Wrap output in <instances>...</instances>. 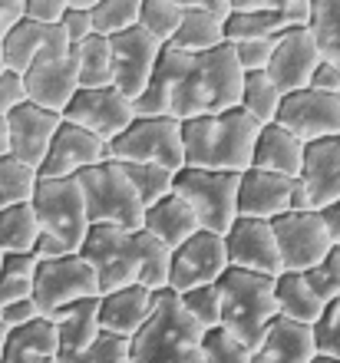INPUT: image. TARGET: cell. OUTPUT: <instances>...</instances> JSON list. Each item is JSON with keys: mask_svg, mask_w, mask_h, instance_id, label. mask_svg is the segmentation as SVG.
Returning a JSON list of instances; mask_svg holds the SVG:
<instances>
[{"mask_svg": "<svg viewBox=\"0 0 340 363\" xmlns=\"http://www.w3.org/2000/svg\"><path fill=\"white\" fill-rule=\"evenodd\" d=\"M235 53V63L241 73H265L271 63V50H274V37L271 40H245V43H228Z\"/></svg>", "mask_w": 340, "mask_h": 363, "instance_id": "46", "label": "cell"}, {"mask_svg": "<svg viewBox=\"0 0 340 363\" xmlns=\"http://www.w3.org/2000/svg\"><path fill=\"white\" fill-rule=\"evenodd\" d=\"M314 47L324 63L340 67V4L337 0H311V23H307Z\"/></svg>", "mask_w": 340, "mask_h": 363, "instance_id": "35", "label": "cell"}, {"mask_svg": "<svg viewBox=\"0 0 340 363\" xmlns=\"http://www.w3.org/2000/svg\"><path fill=\"white\" fill-rule=\"evenodd\" d=\"M76 363H133L129 360V340L99 330V337L89 344V350H86Z\"/></svg>", "mask_w": 340, "mask_h": 363, "instance_id": "47", "label": "cell"}, {"mask_svg": "<svg viewBox=\"0 0 340 363\" xmlns=\"http://www.w3.org/2000/svg\"><path fill=\"white\" fill-rule=\"evenodd\" d=\"M304 281L324 304L340 301V248H331V255L317 264V268L304 271Z\"/></svg>", "mask_w": 340, "mask_h": 363, "instance_id": "43", "label": "cell"}, {"mask_svg": "<svg viewBox=\"0 0 340 363\" xmlns=\"http://www.w3.org/2000/svg\"><path fill=\"white\" fill-rule=\"evenodd\" d=\"M274 10L284 30H307L311 23V0H274Z\"/></svg>", "mask_w": 340, "mask_h": 363, "instance_id": "50", "label": "cell"}, {"mask_svg": "<svg viewBox=\"0 0 340 363\" xmlns=\"http://www.w3.org/2000/svg\"><path fill=\"white\" fill-rule=\"evenodd\" d=\"M311 334H314L317 357H327V360L340 363V301L324 307L321 320L311 327Z\"/></svg>", "mask_w": 340, "mask_h": 363, "instance_id": "45", "label": "cell"}, {"mask_svg": "<svg viewBox=\"0 0 340 363\" xmlns=\"http://www.w3.org/2000/svg\"><path fill=\"white\" fill-rule=\"evenodd\" d=\"M218 291H221V330H228L248 350H255L271 320L278 317L274 277L228 268L218 277Z\"/></svg>", "mask_w": 340, "mask_h": 363, "instance_id": "5", "label": "cell"}, {"mask_svg": "<svg viewBox=\"0 0 340 363\" xmlns=\"http://www.w3.org/2000/svg\"><path fill=\"white\" fill-rule=\"evenodd\" d=\"M139 4L142 0H93V7H89L93 33L113 40L126 30L139 27Z\"/></svg>", "mask_w": 340, "mask_h": 363, "instance_id": "38", "label": "cell"}, {"mask_svg": "<svg viewBox=\"0 0 340 363\" xmlns=\"http://www.w3.org/2000/svg\"><path fill=\"white\" fill-rule=\"evenodd\" d=\"M99 297V277L93 264L83 255H67L57 261H37V277H33V304L40 317H53L57 311Z\"/></svg>", "mask_w": 340, "mask_h": 363, "instance_id": "10", "label": "cell"}, {"mask_svg": "<svg viewBox=\"0 0 340 363\" xmlns=\"http://www.w3.org/2000/svg\"><path fill=\"white\" fill-rule=\"evenodd\" d=\"M0 50H4V67H7V73L23 77V73L33 67L37 57L70 50V40H67V33H63V27H43V23H33V20L23 17L7 37L0 40Z\"/></svg>", "mask_w": 340, "mask_h": 363, "instance_id": "22", "label": "cell"}, {"mask_svg": "<svg viewBox=\"0 0 340 363\" xmlns=\"http://www.w3.org/2000/svg\"><path fill=\"white\" fill-rule=\"evenodd\" d=\"M202 330L185 307L179 304V294L155 291L146 324L129 340V360L133 363H205L202 350Z\"/></svg>", "mask_w": 340, "mask_h": 363, "instance_id": "4", "label": "cell"}, {"mask_svg": "<svg viewBox=\"0 0 340 363\" xmlns=\"http://www.w3.org/2000/svg\"><path fill=\"white\" fill-rule=\"evenodd\" d=\"M50 324L57 327V360L76 363L99 337V297L63 307L50 317Z\"/></svg>", "mask_w": 340, "mask_h": 363, "instance_id": "24", "label": "cell"}, {"mask_svg": "<svg viewBox=\"0 0 340 363\" xmlns=\"http://www.w3.org/2000/svg\"><path fill=\"white\" fill-rule=\"evenodd\" d=\"M40 185V172L33 165L17 162L13 155L0 159V208L7 205H30Z\"/></svg>", "mask_w": 340, "mask_h": 363, "instance_id": "39", "label": "cell"}, {"mask_svg": "<svg viewBox=\"0 0 340 363\" xmlns=\"http://www.w3.org/2000/svg\"><path fill=\"white\" fill-rule=\"evenodd\" d=\"M103 162H109V145L76 125L60 123L47 159L40 165V179H76L79 172Z\"/></svg>", "mask_w": 340, "mask_h": 363, "instance_id": "19", "label": "cell"}, {"mask_svg": "<svg viewBox=\"0 0 340 363\" xmlns=\"http://www.w3.org/2000/svg\"><path fill=\"white\" fill-rule=\"evenodd\" d=\"M225 271H228L225 238L212 235V231H199L195 238H189L182 248L172 251L169 291L172 294H185V291H195V287L218 284V277Z\"/></svg>", "mask_w": 340, "mask_h": 363, "instance_id": "13", "label": "cell"}, {"mask_svg": "<svg viewBox=\"0 0 340 363\" xmlns=\"http://www.w3.org/2000/svg\"><path fill=\"white\" fill-rule=\"evenodd\" d=\"M123 169H126V175H129V182H133L142 208H152L155 201L172 195L175 172H169V169H162V165H123Z\"/></svg>", "mask_w": 340, "mask_h": 363, "instance_id": "41", "label": "cell"}, {"mask_svg": "<svg viewBox=\"0 0 340 363\" xmlns=\"http://www.w3.org/2000/svg\"><path fill=\"white\" fill-rule=\"evenodd\" d=\"M317 347H314L311 327L291 324L284 317H274L265 337L251 350V363H314Z\"/></svg>", "mask_w": 340, "mask_h": 363, "instance_id": "25", "label": "cell"}, {"mask_svg": "<svg viewBox=\"0 0 340 363\" xmlns=\"http://www.w3.org/2000/svg\"><path fill=\"white\" fill-rule=\"evenodd\" d=\"M33 363H60V360H33Z\"/></svg>", "mask_w": 340, "mask_h": 363, "instance_id": "61", "label": "cell"}, {"mask_svg": "<svg viewBox=\"0 0 340 363\" xmlns=\"http://www.w3.org/2000/svg\"><path fill=\"white\" fill-rule=\"evenodd\" d=\"M172 191L195 211L202 231L225 238L228 228L238 221V175L182 169V172H175Z\"/></svg>", "mask_w": 340, "mask_h": 363, "instance_id": "8", "label": "cell"}, {"mask_svg": "<svg viewBox=\"0 0 340 363\" xmlns=\"http://www.w3.org/2000/svg\"><path fill=\"white\" fill-rule=\"evenodd\" d=\"M0 73H7V67H4V50H0Z\"/></svg>", "mask_w": 340, "mask_h": 363, "instance_id": "59", "label": "cell"}, {"mask_svg": "<svg viewBox=\"0 0 340 363\" xmlns=\"http://www.w3.org/2000/svg\"><path fill=\"white\" fill-rule=\"evenodd\" d=\"M33 360H57V327L47 317H37L33 324L7 330L4 360L0 363H33Z\"/></svg>", "mask_w": 340, "mask_h": 363, "instance_id": "31", "label": "cell"}, {"mask_svg": "<svg viewBox=\"0 0 340 363\" xmlns=\"http://www.w3.org/2000/svg\"><path fill=\"white\" fill-rule=\"evenodd\" d=\"M314 363H337V360H327V357H317V360Z\"/></svg>", "mask_w": 340, "mask_h": 363, "instance_id": "60", "label": "cell"}, {"mask_svg": "<svg viewBox=\"0 0 340 363\" xmlns=\"http://www.w3.org/2000/svg\"><path fill=\"white\" fill-rule=\"evenodd\" d=\"M337 4H340V0H337Z\"/></svg>", "mask_w": 340, "mask_h": 363, "instance_id": "63", "label": "cell"}, {"mask_svg": "<svg viewBox=\"0 0 340 363\" xmlns=\"http://www.w3.org/2000/svg\"><path fill=\"white\" fill-rule=\"evenodd\" d=\"M321 63V53L314 47L307 30H284L274 37L271 63H268V79L281 89V96L301 93L311 83V73Z\"/></svg>", "mask_w": 340, "mask_h": 363, "instance_id": "18", "label": "cell"}, {"mask_svg": "<svg viewBox=\"0 0 340 363\" xmlns=\"http://www.w3.org/2000/svg\"><path fill=\"white\" fill-rule=\"evenodd\" d=\"M7 123V145H10V155L23 165H33L40 172V165L47 159L50 152V143L60 129V119L57 113H47L33 103H20L13 113L4 119Z\"/></svg>", "mask_w": 340, "mask_h": 363, "instance_id": "20", "label": "cell"}, {"mask_svg": "<svg viewBox=\"0 0 340 363\" xmlns=\"http://www.w3.org/2000/svg\"><path fill=\"white\" fill-rule=\"evenodd\" d=\"M0 258H4V255H0Z\"/></svg>", "mask_w": 340, "mask_h": 363, "instance_id": "62", "label": "cell"}, {"mask_svg": "<svg viewBox=\"0 0 340 363\" xmlns=\"http://www.w3.org/2000/svg\"><path fill=\"white\" fill-rule=\"evenodd\" d=\"M89 7H93V0H70L67 7V17H63V33H67L70 47H79L83 40L93 37V17H89Z\"/></svg>", "mask_w": 340, "mask_h": 363, "instance_id": "48", "label": "cell"}, {"mask_svg": "<svg viewBox=\"0 0 340 363\" xmlns=\"http://www.w3.org/2000/svg\"><path fill=\"white\" fill-rule=\"evenodd\" d=\"M109 50H113V86L126 99L136 103L149 86L152 73H155V63L162 57V43H155L142 27H133L109 40Z\"/></svg>", "mask_w": 340, "mask_h": 363, "instance_id": "16", "label": "cell"}, {"mask_svg": "<svg viewBox=\"0 0 340 363\" xmlns=\"http://www.w3.org/2000/svg\"><path fill=\"white\" fill-rule=\"evenodd\" d=\"M20 103H27L20 77H13V73H0V119H7Z\"/></svg>", "mask_w": 340, "mask_h": 363, "instance_id": "52", "label": "cell"}, {"mask_svg": "<svg viewBox=\"0 0 340 363\" xmlns=\"http://www.w3.org/2000/svg\"><path fill=\"white\" fill-rule=\"evenodd\" d=\"M109 159L119 165H162L169 172H182V123L172 116H136L133 125L109 143Z\"/></svg>", "mask_w": 340, "mask_h": 363, "instance_id": "7", "label": "cell"}, {"mask_svg": "<svg viewBox=\"0 0 340 363\" xmlns=\"http://www.w3.org/2000/svg\"><path fill=\"white\" fill-rule=\"evenodd\" d=\"M70 0H23V17L43 27H60L67 17Z\"/></svg>", "mask_w": 340, "mask_h": 363, "instance_id": "49", "label": "cell"}, {"mask_svg": "<svg viewBox=\"0 0 340 363\" xmlns=\"http://www.w3.org/2000/svg\"><path fill=\"white\" fill-rule=\"evenodd\" d=\"M291 185L294 179L271 172H248L238 175V218H255V221H274L287 211L291 201Z\"/></svg>", "mask_w": 340, "mask_h": 363, "instance_id": "23", "label": "cell"}, {"mask_svg": "<svg viewBox=\"0 0 340 363\" xmlns=\"http://www.w3.org/2000/svg\"><path fill=\"white\" fill-rule=\"evenodd\" d=\"M321 221H324V228H327V235H331V245L340 248V201H334V205H327L321 211Z\"/></svg>", "mask_w": 340, "mask_h": 363, "instance_id": "56", "label": "cell"}, {"mask_svg": "<svg viewBox=\"0 0 340 363\" xmlns=\"http://www.w3.org/2000/svg\"><path fill=\"white\" fill-rule=\"evenodd\" d=\"M297 182L304 185L314 211L340 201V135L304 145V162Z\"/></svg>", "mask_w": 340, "mask_h": 363, "instance_id": "21", "label": "cell"}, {"mask_svg": "<svg viewBox=\"0 0 340 363\" xmlns=\"http://www.w3.org/2000/svg\"><path fill=\"white\" fill-rule=\"evenodd\" d=\"M182 23L175 30L169 47L182 50V53H208V50L225 47V23L215 17H208L205 10L199 7V0H182Z\"/></svg>", "mask_w": 340, "mask_h": 363, "instance_id": "30", "label": "cell"}, {"mask_svg": "<svg viewBox=\"0 0 340 363\" xmlns=\"http://www.w3.org/2000/svg\"><path fill=\"white\" fill-rule=\"evenodd\" d=\"M136 119L133 99H126L116 86L103 89H79L73 96V103L63 109V123L83 129V133L96 135L99 143H113L116 135H123Z\"/></svg>", "mask_w": 340, "mask_h": 363, "instance_id": "12", "label": "cell"}, {"mask_svg": "<svg viewBox=\"0 0 340 363\" xmlns=\"http://www.w3.org/2000/svg\"><path fill=\"white\" fill-rule=\"evenodd\" d=\"M67 255H73V251L63 241L50 238V235H40L37 245H33V258L37 261H57V258H67Z\"/></svg>", "mask_w": 340, "mask_h": 363, "instance_id": "54", "label": "cell"}, {"mask_svg": "<svg viewBox=\"0 0 340 363\" xmlns=\"http://www.w3.org/2000/svg\"><path fill=\"white\" fill-rule=\"evenodd\" d=\"M182 0H142L139 4V27L149 33L155 43L169 47L175 30L182 23Z\"/></svg>", "mask_w": 340, "mask_h": 363, "instance_id": "40", "label": "cell"}, {"mask_svg": "<svg viewBox=\"0 0 340 363\" xmlns=\"http://www.w3.org/2000/svg\"><path fill=\"white\" fill-rule=\"evenodd\" d=\"M202 350H205V363H251V350L245 344H238L221 327L202 337Z\"/></svg>", "mask_w": 340, "mask_h": 363, "instance_id": "44", "label": "cell"}, {"mask_svg": "<svg viewBox=\"0 0 340 363\" xmlns=\"http://www.w3.org/2000/svg\"><path fill=\"white\" fill-rule=\"evenodd\" d=\"M271 231L278 241L281 268L294 271V274L317 268L334 248L331 235L321 221V211H284L281 218L271 221Z\"/></svg>", "mask_w": 340, "mask_h": 363, "instance_id": "11", "label": "cell"}, {"mask_svg": "<svg viewBox=\"0 0 340 363\" xmlns=\"http://www.w3.org/2000/svg\"><path fill=\"white\" fill-rule=\"evenodd\" d=\"M23 83V96L27 103L57 113L63 119V109L73 103V96L79 93V77H76V57L73 50L63 53H43L33 60V67L20 77Z\"/></svg>", "mask_w": 340, "mask_h": 363, "instance_id": "14", "label": "cell"}, {"mask_svg": "<svg viewBox=\"0 0 340 363\" xmlns=\"http://www.w3.org/2000/svg\"><path fill=\"white\" fill-rule=\"evenodd\" d=\"M40 238V221L33 205L0 208V255H33Z\"/></svg>", "mask_w": 340, "mask_h": 363, "instance_id": "32", "label": "cell"}, {"mask_svg": "<svg viewBox=\"0 0 340 363\" xmlns=\"http://www.w3.org/2000/svg\"><path fill=\"white\" fill-rule=\"evenodd\" d=\"M301 162H304V143L297 135H291L278 123L258 129L255 152H251V169L284 175V179H297L301 175Z\"/></svg>", "mask_w": 340, "mask_h": 363, "instance_id": "26", "label": "cell"}, {"mask_svg": "<svg viewBox=\"0 0 340 363\" xmlns=\"http://www.w3.org/2000/svg\"><path fill=\"white\" fill-rule=\"evenodd\" d=\"M37 258L33 255H4L0 258V307L33 297Z\"/></svg>", "mask_w": 340, "mask_h": 363, "instance_id": "37", "label": "cell"}, {"mask_svg": "<svg viewBox=\"0 0 340 363\" xmlns=\"http://www.w3.org/2000/svg\"><path fill=\"white\" fill-rule=\"evenodd\" d=\"M241 79L231 47H218L208 53H182V50L162 47L146 93L133 103L136 116H172L179 123L218 116L238 109L241 99Z\"/></svg>", "mask_w": 340, "mask_h": 363, "instance_id": "1", "label": "cell"}, {"mask_svg": "<svg viewBox=\"0 0 340 363\" xmlns=\"http://www.w3.org/2000/svg\"><path fill=\"white\" fill-rule=\"evenodd\" d=\"M284 33L281 20H278V10H274V0L265 10H231V17L225 23V43H245V40H271Z\"/></svg>", "mask_w": 340, "mask_h": 363, "instance_id": "36", "label": "cell"}, {"mask_svg": "<svg viewBox=\"0 0 340 363\" xmlns=\"http://www.w3.org/2000/svg\"><path fill=\"white\" fill-rule=\"evenodd\" d=\"M23 20V0H0V40Z\"/></svg>", "mask_w": 340, "mask_h": 363, "instance_id": "55", "label": "cell"}, {"mask_svg": "<svg viewBox=\"0 0 340 363\" xmlns=\"http://www.w3.org/2000/svg\"><path fill=\"white\" fill-rule=\"evenodd\" d=\"M33 211L40 221V235L63 241L73 255H79L86 235H89V218H86L83 191L76 179H40L33 191Z\"/></svg>", "mask_w": 340, "mask_h": 363, "instance_id": "9", "label": "cell"}, {"mask_svg": "<svg viewBox=\"0 0 340 363\" xmlns=\"http://www.w3.org/2000/svg\"><path fill=\"white\" fill-rule=\"evenodd\" d=\"M76 57V77L79 89H103L113 86V50L106 37H89L79 47H70Z\"/></svg>", "mask_w": 340, "mask_h": 363, "instance_id": "33", "label": "cell"}, {"mask_svg": "<svg viewBox=\"0 0 340 363\" xmlns=\"http://www.w3.org/2000/svg\"><path fill=\"white\" fill-rule=\"evenodd\" d=\"M96 277H99V297L123 291V287H146V291H165L169 287V261L172 251L152 238L149 231H126L109 225H93L79 248Z\"/></svg>", "mask_w": 340, "mask_h": 363, "instance_id": "2", "label": "cell"}, {"mask_svg": "<svg viewBox=\"0 0 340 363\" xmlns=\"http://www.w3.org/2000/svg\"><path fill=\"white\" fill-rule=\"evenodd\" d=\"M149 307H152V291H146L139 284L113 291V294H103L99 297V330L133 340L136 330L149 317Z\"/></svg>", "mask_w": 340, "mask_h": 363, "instance_id": "27", "label": "cell"}, {"mask_svg": "<svg viewBox=\"0 0 340 363\" xmlns=\"http://www.w3.org/2000/svg\"><path fill=\"white\" fill-rule=\"evenodd\" d=\"M225 255H228V268L235 271H251V274H265V277H278L284 271L271 221L238 218L225 235Z\"/></svg>", "mask_w": 340, "mask_h": 363, "instance_id": "17", "label": "cell"}, {"mask_svg": "<svg viewBox=\"0 0 340 363\" xmlns=\"http://www.w3.org/2000/svg\"><path fill=\"white\" fill-rule=\"evenodd\" d=\"M274 123L284 125L291 135H297L304 145L321 143V139H337L340 135V96L314 93V89H301V93L284 96Z\"/></svg>", "mask_w": 340, "mask_h": 363, "instance_id": "15", "label": "cell"}, {"mask_svg": "<svg viewBox=\"0 0 340 363\" xmlns=\"http://www.w3.org/2000/svg\"><path fill=\"white\" fill-rule=\"evenodd\" d=\"M4 155H10V145H7V123L0 119V159Z\"/></svg>", "mask_w": 340, "mask_h": 363, "instance_id": "57", "label": "cell"}, {"mask_svg": "<svg viewBox=\"0 0 340 363\" xmlns=\"http://www.w3.org/2000/svg\"><path fill=\"white\" fill-rule=\"evenodd\" d=\"M37 317H40V311H37V304H33V297L17 301V304L0 307V320H4V327H7V330H17V327L33 324Z\"/></svg>", "mask_w": 340, "mask_h": 363, "instance_id": "51", "label": "cell"}, {"mask_svg": "<svg viewBox=\"0 0 340 363\" xmlns=\"http://www.w3.org/2000/svg\"><path fill=\"white\" fill-rule=\"evenodd\" d=\"M179 304L185 307V314H189L205 334L221 327V291H218V284L185 291V294H179Z\"/></svg>", "mask_w": 340, "mask_h": 363, "instance_id": "42", "label": "cell"}, {"mask_svg": "<svg viewBox=\"0 0 340 363\" xmlns=\"http://www.w3.org/2000/svg\"><path fill=\"white\" fill-rule=\"evenodd\" d=\"M307 89H314V93H331V96H340V67H334V63H317V69L311 73V83H307Z\"/></svg>", "mask_w": 340, "mask_h": 363, "instance_id": "53", "label": "cell"}, {"mask_svg": "<svg viewBox=\"0 0 340 363\" xmlns=\"http://www.w3.org/2000/svg\"><path fill=\"white\" fill-rule=\"evenodd\" d=\"M274 307H278V317H284V320L301 327H314L321 320L327 304L307 287L304 274L284 271V274L274 277Z\"/></svg>", "mask_w": 340, "mask_h": 363, "instance_id": "29", "label": "cell"}, {"mask_svg": "<svg viewBox=\"0 0 340 363\" xmlns=\"http://www.w3.org/2000/svg\"><path fill=\"white\" fill-rule=\"evenodd\" d=\"M76 182H79V191H83L89 228L93 225H109V228H126V231L142 228L146 208H142L133 182H129V175H126V169L119 162L109 159L103 165H93V169L76 175Z\"/></svg>", "mask_w": 340, "mask_h": 363, "instance_id": "6", "label": "cell"}, {"mask_svg": "<svg viewBox=\"0 0 340 363\" xmlns=\"http://www.w3.org/2000/svg\"><path fill=\"white\" fill-rule=\"evenodd\" d=\"M281 89L274 86L268 73H245L241 79V99H238V109L255 119L258 125H271L278 119V109H281Z\"/></svg>", "mask_w": 340, "mask_h": 363, "instance_id": "34", "label": "cell"}, {"mask_svg": "<svg viewBox=\"0 0 340 363\" xmlns=\"http://www.w3.org/2000/svg\"><path fill=\"white\" fill-rule=\"evenodd\" d=\"M261 125L248 119L241 109H228L218 116H202L182 123V149L185 169L241 175L251 169V152Z\"/></svg>", "mask_w": 340, "mask_h": 363, "instance_id": "3", "label": "cell"}, {"mask_svg": "<svg viewBox=\"0 0 340 363\" xmlns=\"http://www.w3.org/2000/svg\"><path fill=\"white\" fill-rule=\"evenodd\" d=\"M4 344H7V327L0 320V360H4Z\"/></svg>", "mask_w": 340, "mask_h": 363, "instance_id": "58", "label": "cell"}, {"mask_svg": "<svg viewBox=\"0 0 340 363\" xmlns=\"http://www.w3.org/2000/svg\"><path fill=\"white\" fill-rule=\"evenodd\" d=\"M142 231H149L159 245H165L169 251H175V248H182L189 238H195L202 228H199L195 211L172 191V195H165L162 201H155L152 208H146V215H142Z\"/></svg>", "mask_w": 340, "mask_h": 363, "instance_id": "28", "label": "cell"}]
</instances>
